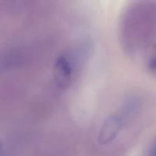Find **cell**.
Instances as JSON below:
<instances>
[{
	"label": "cell",
	"mask_w": 156,
	"mask_h": 156,
	"mask_svg": "<svg viewBox=\"0 0 156 156\" xmlns=\"http://www.w3.org/2000/svg\"><path fill=\"white\" fill-rule=\"evenodd\" d=\"M21 61V53L17 49L0 50V74L14 68Z\"/></svg>",
	"instance_id": "3"
},
{
	"label": "cell",
	"mask_w": 156,
	"mask_h": 156,
	"mask_svg": "<svg viewBox=\"0 0 156 156\" xmlns=\"http://www.w3.org/2000/svg\"><path fill=\"white\" fill-rule=\"evenodd\" d=\"M128 121L120 110L109 116L101 127L98 135L99 143L107 145L114 141Z\"/></svg>",
	"instance_id": "1"
},
{
	"label": "cell",
	"mask_w": 156,
	"mask_h": 156,
	"mask_svg": "<svg viewBox=\"0 0 156 156\" xmlns=\"http://www.w3.org/2000/svg\"><path fill=\"white\" fill-rule=\"evenodd\" d=\"M149 67H150V69H152L156 70V56L155 58H153V59L150 61Z\"/></svg>",
	"instance_id": "5"
},
{
	"label": "cell",
	"mask_w": 156,
	"mask_h": 156,
	"mask_svg": "<svg viewBox=\"0 0 156 156\" xmlns=\"http://www.w3.org/2000/svg\"><path fill=\"white\" fill-rule=\"evenodd\" d=\"M140 108H141L140 99L138 97L132 96L126 99L120 111L127 118V120H129L133 118V117L136 115Z\"/></svg>",
	"instance_id": "4"
},
{
	"label": "cell",
	"mask_w": 156,
	"mask_h": 156,
	"mask_svg": "<svg viewBox=\"0 0 156 156\" xmlns=\"http://www.w3.org/2000/svg\"><path fill=\"white\" fill-rule=\"evenodd\" d=\"M73 67L67 56H60L55 64V80L59 87L66 88L72 79Z\"/></svg>",
	"instance_id": "2"
},
{
	"label": "cell",
	"mask_w": 156,
	"mask_h": 156,
	"mask_svg": "<svg viewBox=\"0 0 156 156\" xmlns=\"http://www.w3.org/2000/svg\"><path fill=\"white\" fill-rule=\"evenodd\" d=\"M2 144L1 141H0V154H1V152H2Z\"/></svg>",
	"instance_id": "7"
},
{
	"label": "cell",
	"mask_w": 156,
	"mask_h": 156,
	"mask_svg": "<svg viewBox=\"0 0 156 156\" xmlns=\"http://www.w3.org/2000/svg\"><path fill=\"white\" fill-rule=\"evenodd\" d=\"M149 156H156V143L151 148L150 152H149Z\"/></svg>",
	"instance_id": "6"
}]
</instances>
